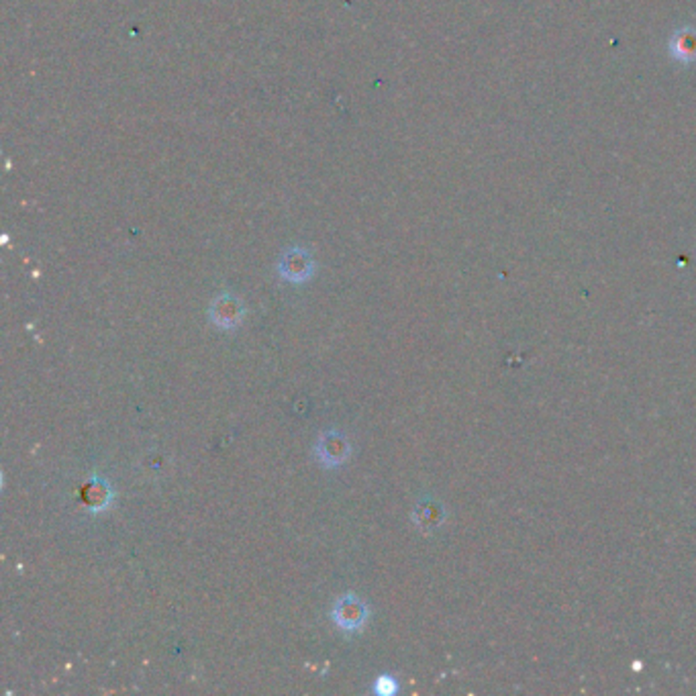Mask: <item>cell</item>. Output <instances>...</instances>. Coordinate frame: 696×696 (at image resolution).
<instances>
[{
  "instance_id": "6da1fadb",
  "label": "cell",
  "mask_w": 696,
  "mask_h": 696,
  "mask_svg": "<svg viewBox=\"0 0 696 696\" xmlns=\"http://www.w3.org/2000/svg\"><path fill=\"white\" fill-rule=\"evenodd\" d=\"M368 619V608L358 596H342L333 606V621L337 627L347 631H358Z\"/></svg>"
},
{
  "instance_id": "7a4b0ae2",
  "label": "cell",
  "mask_w": 696,
  "mask_h": 696,
  "mask_svg": "<svg viewBox=\"0 0 696 696\" xmlns=\"http://www.w3.org/2000/svg\"><path fill=\"white\" fill-rule=\"evenodd\" d=\"M243 317V304L233 294H221L213 301L211 307V319L216 327L221 329H233L241 323Z\"/></svg>"
},
{
  "instance_id": "3957f363",
  "label": "cell",
  "mask_w": 696,
  "mask_h": 696,
  "mask_svg": "<svg viewBox=\"0 0 696 696\" xmlns=\"http://www.w3.org/2000/svg\"><path fill=\"white\" fill-rule=\"evenodd\" d=\"M317 456L325 466H339L350 456V443L342 433H325L317 443Z\"/></svg>"
},
{
  "instance_id": "277c9868",
  "label": "cell",
  "mask_w": 696,
  "mask_h": 696,
  "mask_svg": "<svg viewBox=\"0 0 696 696\" xmlns=\"http://www.w3.org/2000/svg\"><path fill=\"white\" fill-rule=\"evenodd\" d=\"M280 274L290 282H304L312 274V262L309 254L301 249H290L280 262Z\"/></svg>"
},
{
  "instance_id": "5b68a950",
  "label": "cell",
  "mask_w": 696,
  "mask_h": 696,
  "mask_svg": "<svg viewBox=\"0 0 696 696\" xmlns=\"http://www.w3.org/2000/svg\"><path fill=\"white\" fill-rule=\"evenodd\" d=\"M670 51L682 64H691L696 59V31L692 27H684L678 31L670 41Z\"/></svg>"
},
{
  "instance_id": "8992f818",
  "label": "cell",
  "mask_w": 696,
  "mask_h": 696,
  "mask_svg": "<svg viewBox=\"0 0 696 696\" xmlns=\"http://www.w3.org/2000/svg\"><path fill=\"white\" fill-rule=\"evenodd\" d=\"M376 691H378L380 694H390V692H395V682H393V678H380V680L376 682Z\"/></svg>"
}]
</instances>
